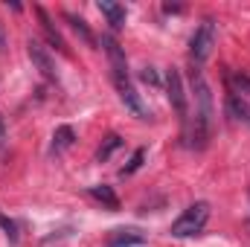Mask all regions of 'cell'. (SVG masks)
Here are the masks:
<instances>
[{
    "label": "cell",
    "mask_w": 250,
    "mask_h": 247,
    "mask_svg": "<svg viewBox=\"0 0 250 247\" xmlns=\"http://www.w3.org/2000/svg\"><path fill=\"white\" fill-rule=\"evenodd\" d=\"M192 82V99H195V114H192V131H189V140H192V148H207L209 145V137H212V93H209V84L207 79L201 76V70H192L189 76Z\"/></svg>",
    "instance_id": "cell-1"
},
{
    "label": "cell",
    "mask_w": 250,
    "mask_h": 247,
    "mask_svg": "<svg viewBox=\"0 0 250 247\" xmlns=\"http://www.w3.org/2000/svg\"><path fill=\"white\" fill-rule=\"evenodd\" d=\"M207 221H209V204H207V201H195V204H189L187 209H184V215L172 224L169 233H172L175 239H187V236L201 233Z\"/></svg>",
    "instance_id": "cell-2"
},
{
    "label": "cell",
    "mask_w": 250,
    "mask_h": 247,
    "mask_svg": "<svg viewBox=\"0 0 250 247\" xmlns=\"http://www.w3.org/2000/svg\"><path fill=\"white\" fill-rule=\"evenodd\" d=\"M212 47H215V23L212 21H204L198 29H195V35H192V41H189V50H192V59L201 64L209 59V53H212Z\"/></svg>",
    "instance_id": "cell-3"
},
{
    "label": "cell",
    "mask_w": 250,
    "mask_h": 247,
    "mask_svg": "<svg viewBox=\"0 0 250 247\" xmlns=\"http://www.w3.org/2000/svg\"><path fill=\"white\" fill-rule=\"evenodd\" d=\"M166 90H169L172 108L181 114V120H187L189 117V99H187V90H184V79H181V73H178L175 67L166 73Z\"/></svg>",
    "instance_id": "cell-4"
},
{
    "label": "cell",
    "mask_w": 250,
    "mask_h": 247,
    "mask_svg": "<svg viewBox=\"0 0 250 247\" xmlns=\"http://www.w3.org/2000/svg\"><path fill=\"white\" fill-rule=\"evenodd\" d=\"M26 53H29V59L32 64L41 70V76L44 79H50V82H59V73H56V62H53V56H50V50L41 44V41H29L26 44Z\"/></svg>",
    "instance_id": "cell-5"
},
{
    "label": "cell",
    "mask_w": 250,
    "mask_h": 247,
    "mask_svg": "<svg viewBox=\"0 0 250 247\" xmlns=\"http://www.w3.org/2000/svg\"><path fill=\"white\" fill-rule=\"evenodd\" d=\"M102 47H105V53H108V59H111L114 82H125V79H128V67H125L123 47L117 44V38H114V35H105V38H102Z\"/></svg>",
    "instance_id": "cell-6"
},
{
    "label": "cell",
    "mask_w": 250,
    "mask_h": 247,
    "mask_svg": "<svg viewBox=\"0 0 250 247\" xmlns=\"http://www.w3.org/2000/svg\"><path fill=\"white\" fill-rule=\"evenodd\" d=\"M117 84V90H120V99H123V105L134 114V117H140V120H148V111H146V105H143V99H140V93L131 87V82L125 79V82H114Z\"/></svg>",
    "instance_id": "cell-7"
},
{
    "label": "cell",
    "mask_w": 250,
    "mask_h": 247,
    "mask_svg": "<svg viewBox=\"0 0 250 247\" xmlns=\"http://www.w3.org/2000/svg\"><path fill=\"white\" fill-rule=\"evenodd\" d=\"M227 111H230V117H236L239 123H245V125H250V102L242 96V93H230L227 96Z\"/></svg>",
    "instance_id": "cell-8"
},
{
    "label": "cell",
    "mask_w": 250,
    "mask_h": 247,
    "mask_svg": "<svg viewBox=\"0 0 250 247\" xmlns=\"http://www.w3.org/2000/svg\"><path fill=\"white\" fill-rule=\"evenodd\" d=\"M99 12L108 18V23H111L114 29H123L125 26V6L114 3V0H99Z\"/></svg>",
    "instance_id": "cell-9"
},
{
    "label": "cell",
    "mask_w": 250,
    "mask_h": 247,
    "mask_svg": "<svg viewBox=\"0 0 250 247\" xmlns=\"http://www.w3.org/2000/svg\"><path fill=\"white\" fill-rule=\"evenodd\" d=\"M35 15H38V21H41V26H44V32H47V38H50V44L56 47V50H62V53H67V44H64V38L59 35V29L53 26V21H50V15L38 6L35 9Z\"/></svg>",
    "instance_id": "cell-10"
},
{
    "label": "cell",
    "mask_w": 250,
    "mask_h": 247,
    "mask_svg": "<svg viewBox=\"0 0 250 247\" xmlns=\"http://www.w3.org/2000/svg\"><path fill=\"white\" fill-rule=\"evenodd\" d=\"M87 192H90V198H96V201H99V204H105L108 209H120V198H117V192H114L111 186L99 184V186H90Z\"/></svg>",
    "instance_id": "cell-11"
},
{
    "label": "cell",
    "mask_w": 250,
    "mask_h": 247,
    "mask_svg": "<svg viewBox=\"0 0 250 247\" xmlns=\"http://www.w3.org/2000/svg\"><path fill=\"white\" fill-rule=\"evenodd\" d=\"M134 245H143V236L134 233V230H114L108 236V247H134Z\"/></svg>",
    "instance_id": "cell-12"
},
{
    "label": "cell",
    "mask_w": 250,
    "mask_h": 247,
    "mask_svg": "<svg viewBox=\"0 0 250 247\" xmlns=\"http://www.w3.org/2000/svg\"><path fill=\"white\" fill-rule=\"evenodd\" d=\"M73 143H76V131H73L70 125H59L56 134H53V151L62 154V151H67Z\"/></svg>",
    "instance_id": "cell-13"
},
{
    "label": "cell",
    "mask_w": 250,
    "mask_h": 247,
    "mask_svg": "<svg viewBox=\"0 0 250 247\" xmlns=\"http://www.w3.org/2000/svg\"><path fill=\"white\" fill-rule=\"evenodd\" d=\"M120 145H123V137H120V134L105 137V143H102V145H99V151H96V160H99V163H102V160H108V157H111Z\"/></svg>",
    "instance_id": "cell-14"
},
{
    "label": "cell",
    "mask_w": 250,
    "mask_h": 247,
    "mask_svg": "<svg viewBox=\"0 0 250 247\" xmlns=\"http://www.w3.org/2000/svg\"><path fill=\"white\" fill-rule=\"evenodd\" d=\"M67 21H70V26H73V32H76V35H82V41H87V44H93V35H90V29H87V23H84L82 18H76V15H67Z\"/></svg>",
    "instance_id": "cell-15"
},
{
    "label": "cell",
    "mask_w": 250,
    "mask_h": 247,
    "mask_svg": "<svg viewBox=\"0 0 250 247\" xmlns=\"http://www.w3.org/2000/svg\"><path fill=\"white\" fill-rule=\"evenodd\" d=\"M0 227H3V233H6V239H9V245H18V242H21V233H18V224H15L12 218H6L3 212H0Z\"/></svg>",
    "instance_id": "cell-16"
},
{
    "label": "cell",
    "mask_w": 250,
    "mask_h": 247,
    "mask_svg": "<svg viewBox=\"0 0 250 247\" xmlns=\"http://www.w3.org/2000/svg\"><path fill=\"white\" fill-rule=\"evenodd\" d=\"M143 160H146V148H137V151H134V157L128 160V166H125L120 175H123V178H125V175H134V172L143 166Z\"/></svg>",
    "instance_id": "cell-17"
},
{
    "label": "cell",
    "mask_w": 250,
    "mask_h": 247,
    "mask_svg": "<svg viewBox=\"0 0 250 247\" xmlns=\"http://www.w3.org/2000/svg\"><path fill=\"white\" fill-rule=\"evenodd\" d=\"M233 84H236V93H242L245 99L250 102V76H233Z\"/></svg>",
    "instance_id": "cell-18"
},
{
    "label": "cell",
    "mask_w": 250,
    "mask_h": 247,
    "mask_svg": "<svg viewBox=\"0 0 250 247\" xmlns=\"http://www.w3.org/2000/svg\"><path fill=\"white\" fill-rule=\"evenodd\" d=\"M140 79H143V82H148V84H160V76H157V70H154V67H143Z\"/></svg>",
    "instance_id": "cell-19"
},
{
    "label": "cell",
    "mask_w": 250,
    "mask_h": 247,
    "mask_svg": "<svg viewBox=\"0 0 250 247\" xmlns=\"http://www.w3.org/2000/svg\"><path fill=\"white\" fill-rule=\"evenodd\" d=\"M3 140H6V125H3V117H0V145H3Z\"/></svg>",
    "instance_id": "cell-20"
},
{
    "label": "cell",
    "mask_w": 250,
    "mask_h": 247,
    "mask_svg": "<svg viewBox=\"0 0 250 247\" xmlns=\"http://www.w3.org/2000/svg\"><path fill=\"white\" fill-rule=\"evenodd\" d=\"M6 47V38H3V29H0V50Z\"/></svg>",
    "instance_id": "cell-21"
}]
</instances>
